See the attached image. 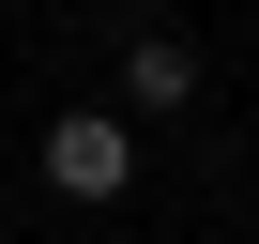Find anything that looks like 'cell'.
<instances>
[{
  "label": "cell",
  "instance_id": "cell-1",
  "mask_svg": "<svg viewBox=\"0 0 259 244\" xmlns=\"http://www.w3.org/2000/svg\"><path fill=\"white\" fill-rule=\"evenodd\" d=\"M31 183H46L61 214H122V198H138V122H122V107H46Z\"/></svg>",
  "mask_w": 259,
  "mask_h": 244
},
{
  "label": "cell",
  "instance_id": "cell-2",
  "mask_svg": "<svg viewBox=\"0 0 259 244\" xmlns=\"http://www.w3.org/2000/svg\"><path fill=\"white\" fill-rule=\"evenodd\" d=\"M122 122H183L198 107V31L183 16H122V92H107Z\"/></svg>",
  "mask_w": 259,
  "mask_h": 244
}]
</instances>
